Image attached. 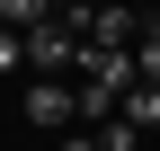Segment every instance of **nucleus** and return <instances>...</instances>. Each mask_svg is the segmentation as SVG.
Segmentation results:
<instances>
[{
    "label": "nucleus",
    "instance_id": "6",
    "mask_svg": "<svg viewBox=\"0 0 160 151\" xmlns=\"http://www.w3.org/2000/svg\"><path fill=\"white\" fill-rule=\"evenodd\" d=\"M9 71H27V27H0V80Z\"/></svg>",
    "mask_w": 160,
    "mask_h": 151
},
{
    "label": "nucleus",
    "instance_id": "4",
    "mask_svg": "<svg viewBox=\"0 0 160 151\" xmlns=\"http://www.w3.org/2000/svg\"><path fill=\"white\" fill-rule=\"evenodd\" d=\"M89 45H133V9L125 0H98L89 9Z\"/></svg>",
    "mask_w": 160,
    "mask_h": 151
},
{
    "label": "nucleus",
    "instance_id": "3",
    "mask_svg": "<svg viewBox=\"0 0 160 151\" xmlns=\"http://www.w3.org/2000/svg\"><path fill=\"white\" fill-rule=\"evenodd\" d=\"M116 116H133L142 134H160V80H142V71H133V80H125V98H116Z\"/></svg>",
    "mask_w": 160,
    "mask_h": 151
},
{
    "label": "nucleus",
    "instance_id": "8",
    "mask_svg": "<svg viewBox=\"0 0 160 151\" xmlns=\"http://www.w3.org/2000/svg\"><path fill=\"white\" fill-rule=\"evenodd\" d=\"M62 151H98V124H62Z\"/></svg>",
    "mask_w": 160,
    "mask_h": 151
},
{
    "label": "nucleus",
    "instance_id": "2",
    "mask_svg": "<svg viewBox=\"0 0 160 151\" xmlns=\"http://www.w3.org/2000/svg\"><path fill=\"white\" fill-rule=\"evenodd\" d=\"M27 124H36V134L80 124V116H71V71H36V80H27Z\"/></svg>",
    "mask_w": 160,
    "mask_h": 151
},
{
    "label": "nucleus",
    "instance_id": "1",
    "mask_svg": "<svg viewBox=\"0 0 160 151\" xmlns=\"http://www.w3.org/2000/svg\"><path fill=\"white\" fill-rule=\"evenodd\" d=\"M80 45H89V36H80L71 18H36L27 27V71H80Z\"/></svg>",
    "mask_w": 160,
    "mask_h": 151
},
{
    "label": "nucleus",
    "instance_id": "5",
    "mask_svg": "<svg viewBox=\"0 0 160 151\" xmlns=\"http://www.w3.org/2000/svg\"><path fill=\"white\" fill-rule=\"evenodd\" d=\"M36 18H53V0H0V27H36Z\"/></svg>",
    "mask_w": 160,
    "mask_h": 151
},
{
    "label": "nucleus",
    "instance_id": "7",
    "mask_svg": "<svg viewBox=\"0 0 160 151\" xmlns=\"http://www.w3.org/2000/svg\"><path fill=\"white\" fill-rule=\"evenodd\" d=\"M133 71H142V80H160V27L142 36V45H133Z\"/></svg>",
    "mask_w": 160,
    "mask_h": 151
},
{
    "label": "nucleus",
    "instance_id": "9",
    "mask_svg": "<svg viewBox=\"0 0 160 151\" xmlns=\"http://www.w3.org/2000/svg\"><path fill=\"white\" fill-rule=\"evenodd\" d=\"M142 151H151V142H142Z\"/></svg>",
    "mask_w": 160,
    "mask_h": 151
}]
</instances>
